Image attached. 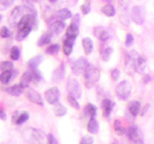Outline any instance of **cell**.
<instances>
[{
  "instance_id": "cell-1",
  "label": "cell",
  "mask_w": 154,
  "mask_h": 144,
  "mask_svg": "<svg viewBox=\"0 0 154 144\" xmlns=\"http://www.w3.org/2000/svg\"><path fill=\"white\" fill-rule=\"evenodd\" d=\"M85 83L87 88H91L98 82L100 78V71L97 67L90 64L85 71Z\"/></svg>"
},
{
  "instance_id": "cell-2",
  "label": "cell",
  "mask_w": 154,
  "mask_h": 144,
  "mask_svg": "<svg viewBox=\"0 0 154 144\" xmlns=\"http://www.w3.org/2000/svg\"><path fill=\"white\" fill-rule=\"evenodd\" d=\"M136 51L127 52L124 58V70L128 75H133L136 71V59L138 58Z\"/></svg>"
},
{
  "instance_id": "cell-3",
  "label": "cell",
  "mask_w": 154,
  "mask_h": 144,
  "mask_svg": "<svg viewBox=\"0 0 154 144\" xmlns=\"http://www.w3.org/2000/svg\"><path fill=\"white\" fill-rule=\"evenodd\" d=\"M126 136L130 143L143 144V134L142 130L136 126H130L126 130Z\"/></svg>"
},
{
  "instance_id": "cell-4",
  "label": "cell",
  "mask_w": 154,
  "mask_h": 144,
  "mask_svg": "<svg viewBox=\"0 0 154 144\" xmlns=\"http://www.w3.org/2000/svg\"><path fill=\"white\" fill-rule=\"evenodd\" d=\"M27 133L28 136H26V137L32 144H45L47 141V136L40 130L30 129Z\"/></svg>"
},
{
  "instance_id": "cell-5",
  "label": "cell",
  "mask_w": 154,
  "mask_h": 144,
  "mask_svg": "<svg viewBox=\"0 0 154 144\" xmlns=\"http://www.w3.org/2000/svg\"><path fill=\"white\" fill-rule=\"evenodd\" d=\"M116 94L120 100H127L131 94V85L128 81H122L116 88Z\"/></svg>"
},
{
  "instance_id": "cell-6",
  "label": "cell",
  "mask_w": 154,
  "mask_h": 144,
  "mask_svg": "<svg viewBox=\"0 0 154 144\" xmlns=\"http://www.w3.org/2000/svg\"><path fill=\"white\" fill-rule=\"evenodd\" d=\"M37 25H38L37 16L30 14H27L20 17V20L17 23V29H22L24 27H31L32 29H36Z\"/></svg>"
},
{
  "instance_id": "cell-7",
  "label": "cell",
  "mask_w": 154,
  "mask_h": 144,
  "mask_svg": "<svg viewBox=\"0 0 154 144\" xmlns=\"http://www.w3.org/2000/svg\"><path fill=\"white\" fill-rule=\"evenodd\" d=\"M66 89L69 95H71L75 97L76 99H78L81 97L82 95V89L81 86L79 84V82L75 79H69L66 83Z\"/></svg>"
},
{
  "instance_id": "cell-8",
  "label": "cell",
  "mask_w": 154,
  "mask_h": 144,
  "mask_svg": "<svg viewBox=\"0 0 154 144\" xmlns=\"http://www.w3.org/2000/svg\"><path fill=\"white\" fill-rule=\"evenodd\" d=\"M89 65L90 64L85 58H80V59H78L71 64V71L74 75L84 74Z\"/></svg>"
},
{
  "instance_id": "cell-9",
  "label": "cell",
  "mask_w": 154,
  "mask_h": 144,
  "mask_svg": "<svg viewBox=\"0 0 154 144\" xmlns=\"http://www.w3.org/2000/svg\"><path fill=\"white\" fill-rule=\"evenodd\" d=\"M119 19L123 25L128 26L129 16H128V7L130 0H119Z\"/></svg>"
},
{
  "instance_id": "cell-10",
  "label": "cell",
  "mask_w": 154,
  "mask_h": 144,
  "mask_svg": "<svg viewBox=\"0 0 154 144\" xmlns=\"http://www.w3.org/2000/svg\"><path fill=\"white\" fill-rule=\"evenodd\" d=\"M144 17H146L144 9L140 6H134L131 11V19L133 22L137 25H142L144 22Z\"/></svg>"
},
{
  "instance_id": "cell-11",
  "label": "cell",
  "mask_w": 154,
  "mask_h": 144,
  "mask_svg": "<svg viewBox=\"0 0 154 144\" xmlns=\"http://www.w3.org/2000/svg\"><path fill=\"white\" fill-rule=\"evenodd\" d=\"M45 98L46 102L50 105H55L59 102L60 98V90L56 86L48 88L45 92Z\"/></svg>"
},
{
  "instance_id": "cell-12",
  "label": "cell",
  "mask_w": 154,
  "mask_h": 144,
  "mask_svg": "<svg viewBox=\"0 0 154 144\" xmlns=\"http://www.w3.org/2000/svg\"><path fill=\"white\" fill-rule=\"evenodd\" d=\"M48 27L52 34H60L65 29L66 23L61 19H55L54 17H51L50 19H48Z\"/></svg>"
},
{
  "instance_id": "cell-13",
  "label": "cell",
  "mask_w": 154,
  "mask_h": 144,
  "mask_svg": "<svg viewBox=\"0 0 154 144\" xmlns=\"http://www.w3.org/2000/svg\"><path fill=\"white\" fill-rule=\"evenodd\" d=\"M27 98L30 102L34 104H36L38 106H42V107L43 106V100H42V95L38 92H37L36 90L29 89V91L27 92Z\"/></svg>"
},
{
  "instance_id": "cell-14",
  "label": "cell",
  "mask_w": 154,
  "mask_h": 144,
  "mask_svg": "<svg viewBox=\"0 0 154 144\" xmlns=\"http://www.w3.org/2000/svg\"><path fill=\"white\" fill-rule=\"evenodd\" d=\"M64 76H65V64L63 62V64H61L54 70V72H53L52 81L54 82V83H59V82L63 80Z\"/></svg>"
},
{
  "instance_id": "cell-15",
  "label": "cell",
  "mask_w": 154,
  "mask_h": 144,
  "mask_svg": "<svg viewBox=\"0 0 154 144\" xmlns=\"http://www.w3.org/2000/svg\"><path fill=\"white\" fill-rule=\"evenodd\" d=\"M94 34L101 41H106L110 38V33L103 27H96L94 31Z\"/></svg>"
},
{
  "instance_id": "cell-16",
  "label": "cell",
  "mask_w": 154,
  "mask_h": 144,
  "mask_svg": "<svg viewBox=\"0 0 154 144\" xmlns=\"http://www.w3.org/2000/svg\"><path fill=\"white\" fill-rule=\"evenodd\" d=\"M115 104L111 101L110 99H103L102 103H101V107H102V110H103V115L105 117H108L110 113L112 112V110L114 108Z\"/></svg>"
},
{
  "instance_id": "cell-17",
  "label": "cell",
  "mask_w": 154,
  "mask_h": 144,
  "mask_svg": "<svg viewBox=\"0 0 154 144\" xmlns=\"http://www.w3.org/2000/svg\"><path fill=\"white\" fill-rule=\"evenodd\" d=\"M74 38H66L64 40V44H63V50H64V54L66 56H69L72 50H73V43H74Z\"/></svg>"
},
{
  "instance_id": "cell-18",
  "label": "cell",
  "mask_w": 154,
  "mask_h": 144,
  "mask_svg": "<svg viewBox=\"0 0 154 144\" xmlns=\"http://www.w3.org/2000/svg\"><path fill=\"white\" fill-rule=\"evenodd\" d=\"M79 35V27L76 23L72 22L66 29V38H76V37Z\"/></svg>"
},
{
  "instance_id": "cell-19",
  "label": "cell",
  "mask_w": 154,
  "mask_h": 144,
  "mask_svg": "<svg viewBox=\"0 0 154 144\" xmlns=\"http://www.w3.org/2000/svg\"><path fill=\"white\" fill-rule=\"evenodd\" d=\"M141 110V103L139 101H132L128 105V112L132 116H137Z\"/></svg>"
},
{
  "instance_id": "cell-20",
  "label": "cell",
  "mask_w": 154,
  "mask_h": 144,
  "mask_svg": "<svg viewBox=\"0 0 154 144\" xmlns=\"http://www.w3.org/2000/svg\"><path fill=\"white\" fill-rule=\"evenodd\" d=\"M23 89L24 88L20 86V84H16L12 86H9L8 88L5 89V91H6L7 93L13 95V96H19L23 92Z\"/></svg>"
},
{
  "instance_id": "cell-21",
  "label": "cell",
  "mask_w": 154,
  "mask_h": 144,
  "mask_svg": "<svg viewBox=\"0 0 154 144\" xmlns=\"http://www.w3.org/2000/svg\"><path fill=\"white\" fill-rule=\"evenodd\" d=\"M146 66V61L143 57L138 56L136 59V72L139 74H143Z\"/></svg>"
},
{
  "instance_id": "cell-22",
  "label": "cell",
  "mask_w": 154,
  "mask_h": 144,
  "mask_svg": "<svg viewBox=\"0 0 154 144\" xmlns=\"http://www.w3.org/2000/svg\"><path fill=\"white\" fill-rule=\"evenodd\" d=\"M82 46H83L84 52L87 55L91 54L94 50V43L90 38H85L82 40Z\"/></svg>"
},
{
  "instance_id": "cell-23",
  "label": "cell",
  "mask_w": 154,
  "mask_h": 144,
  "mask_svg": "<svg viewBox=\"0 0 154 144\" xmlns=\"http://www.w3.org/2000/svg\"><path fill=\"white\" fill-rule=\"evenodd\" d=\"M99 130V125L97 120H96L94 117L90 118L89 122H88V131L90 134H97Z\"/></svg>"
},
{
  "instance_id": "cell-24",
  "label": "cell",
  "mask_w": 154,
  "mask_h": 144,
  "mask_svg": "<svg viewBox=\"0 0 154 144\" xmlns=\"http://www.w3.org/2000/svg\"><path fill=\"white\" fill-rule=\"evenodd\" d=\"M14 75V70L2 71V73L0 74V82H1L3 85H6L13 79Z\"/></svg>"
},
{
  "instance_id": "cell-25",
  "label": "cell",
  "mask_w": 154,
  "mask_h": 144,
  "mask_svg": "<svg viewBox=\"0 0 154 144\" xmlns=\"http://www.w3.org/2000/svg\"><path fill=\"white\" fill-rule=\"evenodd\" d=\"M52 36H53V34L50 31L49 32H46L45 34H42V37L38 38V46H43V45L48 44V43H50V41L52 40Z\"/></svg>"
},
{
  "instance_id": "cell-26",
  "label": "cell",
  "mask_w": 154,
  "mask_h": 144,
  "mask_svg": "<svg viewBox=\"0 0 154 144\" xmlns=\"http://www.w3.org/2000/svg\"><path fill=\"white\" fill-rule=\"evenodd\" d=\"M31 82H32V77H31L30 71H29V69H28L27 71L24 72V74L22 75L21 79H20V83L19 84H20V86L23 88H27Z\"/></svg>"
},
{
  "instance_id": "cell-27",
  "label": "cell",
  "mask_w": 154,
  "mask_h": 144,
  "mask_svg": "<svg viewBox=\"0 0 154 144\" xmlns=\"http://www.w3.org/2000/svg\"><path fill=\"white\" fill-rule=\"evenodd\" d=\"M53 112H54L55 115L58 117H62L64 115L66 114L67 112V109L65 107L64 105H62L60 103H57L54 105V109H53Z\"/></svg>"
},
{
  "instance_id": "cell-28",
  "label": "cell",
  "mask_w": 154,
  "mask_h": 144,
  "mask_svg": "<svg viewBox=\"0 0 154 144\" xmlns=\"http://www.w3.org/2000/svg\"><path fill=\"white\" fill-rule=\"evenodd\" d=\"M32 31V28L31 27H24L22 29H18V32L17 34V37H16V40L17 41H21L25 38L30 32Z\"/></svg>"
},
{
  "instance_id": "cell-29",
  "label": "cell",
  "mask_w": 154,
  "mask_h": 144,
  "mask_svg": "<svg viewBox=\"0 0 154 144\" xmlns=\"http://www.w3.org/2000/svg\"><path fill=\"white\" fill-rule=\"evenodd\" d=\"M42 60H43V57L42 55H38V56L33 57L32 59H30L28 62L29 68H38V66L42 64Z\"/></svg>"
},
{
  "instance_id": "cell-30",
  "label": "cell",
  "mask_w": 154,
  "mask_h": 144,
  "mask_svg": "<svg viewBox=\"0 0 154 144\" xmlns=\"http://www.w3.org/2000/svg\"><path fill=\"white\" fill-rule=\"evenodd\" d=\"M114 130L117 134L119 136H123V134H126V129L122 126V123L120 122V120H115L114 122Z\"/></svg>"
},
{
  "instance_id": "cell-31",
  "label": "cell",
  "mask_w": 154,
  "mask_h": 144,
  "mask_svg": "<svg viewBox=\"0 0 154 144\" xmlns=\"http://www.w3.org/2000/svg\"><path fill=\"white\" fill-rule=\"evenodd\" d=\"M57 16H58V17H59V19H61V20H66V19H69V18L72 17V14L69 9L63 8V9L58 11Z\"/></svg>"
},
{
  "instance_id": "cell-32",
  "label": "cell",
  "mask_w": 154,
  "mask_h": 144,
  "mask_svg": "<svg viewBox=\"0 0 154 144\" xmlns=\"http://www.w3.org/2000/svg\"><path fill=\"white\" fill-rule=\"evenodd\" d=\"M84 113L86 116H88L90 118L91 117H94L95 115H96V108H95V106H94L93 104H88L85 107L84 109Z\"/></svg>"
},
{
  "instance_id": "cell-33",
  "label": "cell",
  "mask_w": 154,
  "mask_h": 144,
  "mask_svg": "<svg viewBox=\"0 0 154 144\" xmlns=\"http://www.w3.org/2000/svg\"><path fill=\"white\" fill-rule=\"evenodd\" d=\"M29 71H30V73H31L32 83H34V84L40 83V81L42 80V74H41V72L38 71V68H29Z\"/></svg>"
},
{
  "instance_id": "cell-34",
  "label": "cell",
  "mask_w": 154,
  "mask_h": 144,
  "mask_svg": "<svg viewBox=\"0 0 154 144\" xmlns=\"http://www.w3.org/2000/svg\"><path fill=\"white\" fill-rule=\"evenodd\" d=\"M101 12L107 16H114L115 14H116V10H115V7L113 6V5L106 4L105 6H103L102 8H101Z\"/></svg>"
},
{
  "instance_id": "cell-35",
  "label": "cell",
  "mask_w": 154,
  "mask_h": 144,
  "mask_svg": "<svg viewBox=\"0 0 154 144\" xmlns=\"http://www.w3.org/2000/svg\"><path fill=\"white\" fill-rule=\"evenodd\" d=\"M23 5H24V8H25L27 11L29 12V14L37 16V11H36L35 7H34V5H33L31 0H24Z\"/></svg>"
},
{
  "instance_id": "cell-36",
  "label": "cell",
  "mask_w": 154,
  "mask_h": 144,
  "mask_svg": "<svg viewBox=\"0 0 154 144\" xmlns=\"http://www.w3.org/2000/svg\"><path fill=\"white\" fill-rule=\"evenodd\" d=\"M0 70L1 71L14 70V64L10 61H3L1 64H0Z\"/></svg>"
},
{
  "instance_id": "cell-37",
  "label": "cell",
  "mask_w": 154,
  "mask_h": 144,
  "mask_svg": "<svg viewBox=\"0 0 154 144\" xmlns=\"http://www.w3.org/2000/svg\"><path fill=\"white\" fill-rule=\"evenodd\" d=\"M28 119H29V113L27 112H20L18 115L17 122H16V125H22L23 123H25Z\"/></svg>"
},
{
  "instance_id": "cell-38",
  "label": "cell",
  "mask_w": 154,
  "mask_h": 144,
  "mask_svg": "<svg viewBox=\"0 0 154 144\" xmlns=\"http://www.w3.org/2000/svg\"><path fill=\"white\" fill-rule=\"evenodd\" d=\"M113 53V48L108 47V48H105V49L101 52V59H102L104 62H108L111 55Z\"/></svg>"
},
{
  "instance_id": "cell-39",
  "label": "cell",
  "mask_w": 154,
  "mask_h": 144,
  "mask_svg": "<svg viewBox=\"0 0 154 144\" xmlns=\"http://www.w3.org/2000/svg\"><path fill=\"white\" fill-rule=\"evenodd\" d=\"M10 55H11V59L13 61H17L20 57V50H19L18 46H13Z\"/></svg>"
},
{
  "instance_id": "cell-40",
  "label": "cell",
  "mask_w": 154,
  "mask_h": 144,
  "mask_svg": "<svg viewBox=\"0 0 154 144\" xmlns=\"http://www.w3.org/2000/svg\"><path fill=\"white\" fill-rule=\"evenodd\" d=\"M67 102H69L71 107L74 108L75 110H79L80 109V104H79V102L77 101V99L75 97H73V96H71V95L67 96Z\"/></svg>"
},
{
  "instance_id": "cell-41",
  "label": "cell",
  "mask_w": 154,
  "mask_h": 144,
  "mask_svg": "<svg viewBox=\"0 0 154 144\" xmlns=\"http://www.w3.org/2000/svg\"><path fill=\"white\" fill-rule=\"evenodd\" d=\"M59 50H60V45L56 43V44H51L50 46H48L46 49V53L49 55H55L59 52Z\"/></svg>"
},
{
  "instance_id": "cell-42",
  "label": "cell",
  "mask_w": 154,
  "mask_h": 144,
  "mask_svg": "<svg viewBox=\"0 0 154 144\" xmlns=\"http://www.w3.org/2000/svg\"><path fill=\"white\" fill-rule=\"evenodd\" d=\"M22 14V9L20 6H17L16 8H14V10L12 11L11 13V16L13 19H14V20H17V19L21 16Z\"/></svg>"
},
{
  "instance_id": "cell-43",
  "label": "cell",
  "mask_w": 154,
  "mask_h": 144,
  "mask_svg": "<svg viewBox=\"0 0 154 144\" xmlns=\"http://www.w3.org/2000/svg\"><path fill=\"white\" fill-rule=\"evenodd\" d=\"M14 0H0V10H6L14 4Z\"/></svg>"
},
{
  "instance_id": "cell-44",
  "label": "cell",
  "mask_w": 154,
  "mask_h": 144,
  "mask_svg": "<svg viewBox=\"0 0 154 144\" xmlns=\"http://www.w3.org/2000/svg\"><path fill=\"white\" fill-rule=\"evenodd\" d=\"M81 11L84 14H89L91 11V0H85V3L81 5Z\"/></svg>"
},
{
  "instance_id": "cell-45",
  "label": "cell",
  "mask_w": 154,
  "mask_h": 144,
  "mask_svg": "<svg viewBox=\"0 0 154 144\" xmlns=\"http://www.w3.org/2000/svg\"><path fill=\"white\" fill-rule=\"evenodd\" d=\"M0 37L2 38H6L10 37V31H9L8 27L3 26L1 29H0Z\"/></svg>"
},
{
  "instance_id": "cell-46",
  "label": "cell",
  "mask_w": 154,
  "mask_h": 144,
  "mask_svg": "<svg viewBox=\"0 0 154 144\" xmlns=\"http://www.w3.org/2000/svg\"><path fill=\"white\" fill-rule=\"evenodd\" d=\"M120 76V71L117 68H114L112 69V71H111V78H112L113 81H118V79L119 78Z\"/></svg>"
},
{
  "instance_id": "cell-47",
  "label": "cell",
  "mask_w": 154,
  "mask_h": 144,
  "mask_svg": "<svg viewBox=\"0 0 154 144\" xmlns=\"http://www.w3.org/2000/svg\"><path fill=\"white\" fill-rule=\"evenodd\" d=\"M93 143H94V138L91 136H85L80 141V144H93Z\"/></svg>"
},
{
  "instance_id": "cell-48",
  "label": "cell",
  "mask_w": 154,
  "mask_h": 144,
  "mask_svg": "<svg viewBox=\"0 0 154 144\" xmlns=\"http://www.w3.org/2000/svg\"><path fill=\"white\" fill-rule=\"evenodd\" d=\"M47 142H48V144H59L57 141L56 137L53 136L52 134H47Z\"/></svg>"
},
{
  "instance_id": "cell-49",
  "label": "cell",
  "mask_w": 154,
  "mask_h": 144,
  "mask_svg": "<svg viewBox=\"0 0 154 144\" xmlns=\"http://www.w3.org/2000/svg\"><path fill=\"white\" fill-rule=\"evenodd\" d=\"M134 41V38L131 34H127L126 38H125V45L126 46H130Z\"/></svg>"
},
{
  "instance_id": "cell-50",
  "label": "cell",
  "mask_w": 154,
  "mask_h": 144,
  "mask_svg": "<svg viewBox=\"0 0 154 144\" xmlns=\"http://www.w3.org/2000/svg\"><path fill=\"white\" fill-rule=\"evenodd\" d=\"M0 119L1 120H6L7 119V114L5 112V110H3V108L0 107Z\"/></svg>"
},
{
  "instance_id": "cell-51",
  "label": "cell",
  "mask_w": 154,
  "mask_h": 144,
  "mask_svg": "<svg viewBox=\"0 0 154 144\" xmlns=\"http://www.w3.org/2000/svg\"><path fill=\"white\" fill-rule=\"evenodd\" d=\"M19 113H20L19 112H14L13 113V115H12V122H13V124H16L17 120V118H18Z\"/></svg>"
},
{
  "instance_id": "cell-52",
  "label": "cell",
  "mask_w": 154,
  "mask_h": 144,
  "mask_svg": "<svg viewBox=\"0 0 154 144\" xmlns=\"http://www.w3.org/2000/svg\"><path fill=\"white\" fill-rule=\"evenodd\" d=\"M149 109V104H146V106H144V108L143 109V112H141V115L142 116H143L144 114H146V112H147V110Z\"/></svg>"
},
{
  "instance_id": "cell-53",
  "label": "cell",
  "mask_w": 154,
  "mask_h": 144,
  "mask_svg": "<svg viewBox=\"0 0 154 144\" xmlns=\"http://www.w3.org/2000/svg\"><path fill=\"white\" fill-rule=\"evenodd\" d=\"M151 80V77L149 76V75H146V76H144V79H143V83H147V82H149Z\"/></svg>"
},
{
  "instance_id": "cell-54",
  "label": "cell",
  "mask_w": 154,
  "mask_h": 144,
  "mask_svg": "<svg viewBox=\"0 0 154 144\" xmlns=\"http://www.w3.org/2000/svg\"><path fill=\"white\" fill-rule=\"evenodd\" d=\"M2 18H3L2 14H0V23H1V21H2Z\"/></svg>"
},
{
  "instance_id": "cell-55",
  "label": "cell",
  "mask_w": 154,
  "mask_h": 144,
  "mask_svg": "<svg viewBox=\"0 0 154 144\" xmlns=\"http://www.w3.org/2000/svg\"><path fill=\"white\" fill-rule=\"evenodd\" d=\"M49 1H50V2H52V3H54V2H56V1H57V0H49Z\"/></svg>"
},
{
  "instance_id": "cell-56",
  "label": "cell",
  "mask_w": 154,
  "mask_h": 144,
  "mask_svg": "<svg viewBox=\"0 0 154 144\" xmlns=\"http://www.w3.org/2000/svg\"><path fill=\"white\" fill-rule=\"evenodd\" d=\"M113 144H119V142H118V141H115V142H114V143H113Z\"/></svg>"
},
{
  "instance_id": "cell-57",
  "label": "cell",
  "mask_w": 154,
  "mask_h": 144,
  "mask_svg": "<svg viewBox=\"0 0 154 144\" xmlns=\"http://www.w3.org/2000/svg\"><path fill=\"white\" fill-rule=\"evenodd\" d=\"M33 1H38V0H33Z\"/></svg>"
}]
</instances>
